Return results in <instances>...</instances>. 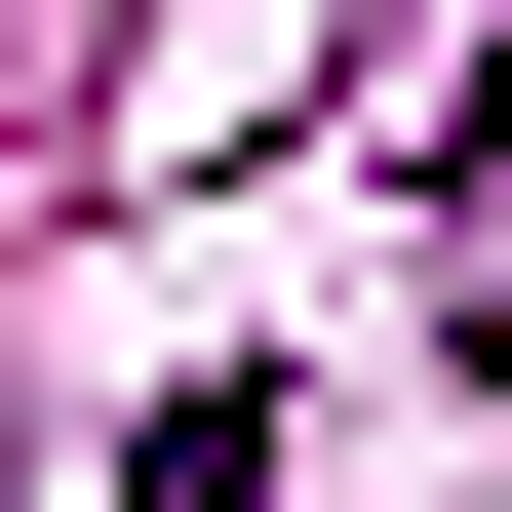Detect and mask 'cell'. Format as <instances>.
Masks as SVG:
<instances>
[{
    "mask_svg": "<svg viewBox=\"0 0 512 512\" xmlns=\"http://www.w3.org/2000/svg\"><path fill=\"white\" fill-rule=\"evenodd\" d=\"M119 512H276V394H158V434H119Z\"/></svg>",
    "mask_w": 512,
    "mask_h": 512,
    "instance_id": "6da1fadb",
    "label": "cell"
}]
</instances>
